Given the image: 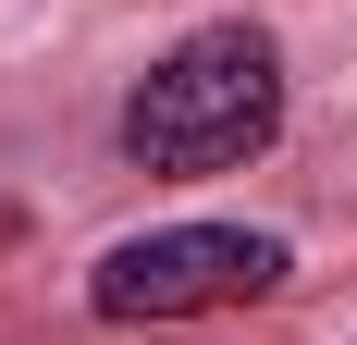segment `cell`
<instances>
[{
    "instance_id": "obj_1",
    "label": "cell",
    "mask_w": 357,
    "mask_h": 345,
    "mask_svg": "<svg viewBox=\"0 0 357 345\" xmlns=\"http://www.w3.org/2000/svg\"><path fill=\"white\" fill-rule=\"evenodd\" d=\"M284 37L271 25H185L160 62L123 87V161L148 185H222L271 161L284 136Z\"/></svg>"
},
{
    "instance_id": "obj_2",
    "label": "cell",
    "mask_w": 357,
    "mask_h": 345,
    "mask_svg": "<svg viewBox=\"0 0 357 345\" xmlns=\"http://www.w3.org/2000/svg\"><path fill=\"white\" fill-rule=\"evenodd\" d=\"M284 284H296V247L259 235V222H148V235L99 247L86 321H111V333H173V321L271 309Z\"/></svg>"
}]
</instances>
